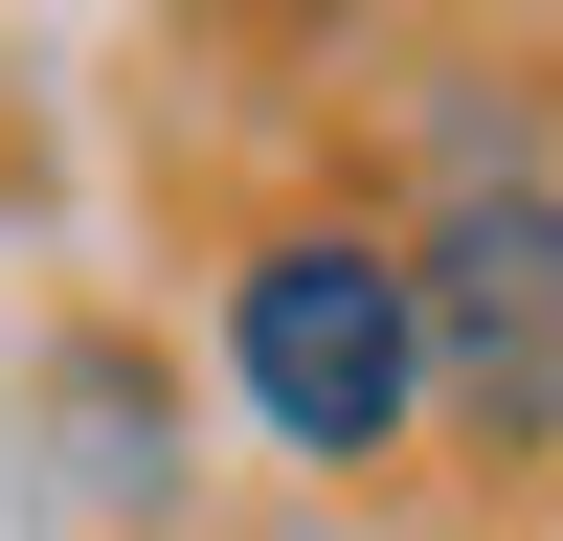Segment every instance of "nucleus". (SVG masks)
<instances>
[{"label":"nucleus","mask_w":563,"mask_h":541,"mask_svg":"<svg viewBox=\"0 0 563 541\" xmlns=\"http://www.w3.org/2000/svg\"><path fill=\"white\" fill-rule=\"evenodd\" d=\"M225 384L271 406V451L384 474L429 429V270H406V225H249L225 249Z\"/></svg>","instance_id":"nucleus-1"},{"label":"nucleus","mask_w":563,"mask_h":541,"mask_svg":"<svg viewBox=\"0 0 563 541\" xmlns=\"http://www.w3.org/2000/svg\"><path fill=\"white\" fill-rule=\"evenodd\" d=\"M406 270H429V406L496 474L563 451V180L541 158H451V203L406 225Z\"/></svg>","instance_id":"nucleus-2"},{"label":"nucleus","mask_w":563,"mask_h":541,"mask_svg":"<svg viewBox=\"0 0 563 541\" xmlns=\"http://www.w3.org/2000/svg\"><path fill=\"white\" fill-rule=\"evenodd\" d=\"M68 474L90 496H180V384L135 339H68Z\"/></svg>","instance_id":"nucleus-3"}]
</instances>
